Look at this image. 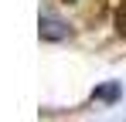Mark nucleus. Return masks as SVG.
I'll use <instances>...</instances> for the list:
<instances>
[{
	"instance_id": "obj_1",
	"label": "nucleus",
	"mask_w": 126,
	"mask_h": 122,
	"mask_svg": "<svg viewBox=\"0 0 126 122\" xmlns=\"http://www.w3.org/2000/svg\"><path fill=\"white\" fill-rule=\"evenodd\" d=\"M38 34H41V41H62V37H68V24L58 20V17H51V14H41Z\"/></svg>"
},
{
	"instance_id": "obj_2",
	"label": "nucleus",
	"mask_w": 126,
	"mask_h": 122,
	"mask_svg": "<svg viewBox=\"0 0 126 122\" xmlns=\"http://www.w3.org/2000/svg\"><path fill=\"white\" fill-rule=\"evenodd\" d=\"M92 98H95V102H106V105H112V102L123 98V85H119V81H106V85H99V88L92 92Z\"/></svg>"
}]
</instances>
